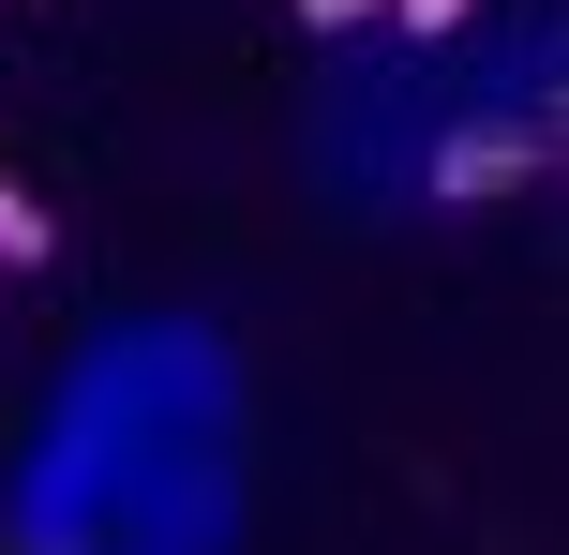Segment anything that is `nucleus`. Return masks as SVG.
Here are the masks:
<instances>
[{"instance_id":"nucleus-1","label":"nucleus","mask_w":569,"mask_h":555,"mask_svg":"<svg viewBox=\"0 0 569 555\" xmlns=\"http://www.w3.org/2000/svg\"><path fill=\"white\" fill-rule=\"evenodd\" d=\"M555 166V120H480V136H450V150H435V196H510V180H540Z\"/></svg>"},{"instance_id":"nucleus-2","label":"nucleus","mask_w":569,"mask_h":555,"mask_svg":"<svg viewBox=\"0 0 569 555\" xmlns=\"http://www.w3.org/2000/svg\"><path fill=\"white\" fill-rule=\"evenodd\" d=\"M60 256V240H46V210H16V196H0V270H46Z\"/></svg>"},{"instance_id":"nucleus-3","label":"nucleus","mask_w":569,"mask_h":555,"mask_svg":"<svg viewBox=\"0 0 569 555\" xmlns=\"http://www.w3.org/2000/svg\"><path fill=\"white\" fill-rule=\"evenodd\" d=\"M300 16H315V30H360V16H390V0H300Z\"/></svg>"},{"instance_id":"nucleus-4","label":"nucleus","mask_w":569,"mask_h":555,"mask_svg":"<svg viewBox=\"0 0 569 555\" xmlns=\"http://www.w3.org/2000/svg\"><path fill=\"white\" fill-rule=\"evenodd\" d=\"M390 16H405V30H450V16H465V0H390Z\"/></svg>"}]
</instances>
